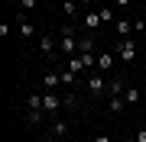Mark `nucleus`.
I'll use <instances>...</instances> for the list:
<instances>
[{
  "instance_id": "7ed1b4c3",
  "label": "nucleus",
  "mask_w": 146,
  "mask_h": 142,
  "mask_svg": "<svg viewBox=\"0 0 146 142\" xmlns=\"http://www.w3.org/2000/svg\"><path fill=\"white\" fill-rule=\"evenodd\" d=\"M117 55H120V62L130 65L136 58V42H133V39H120V42H117Z\"/></svg>"
},
{
  "instance_id": "6ab92c4d",
  "label": "nucleus",
  "mask_w": 146,
  "mask_h": 142,
  "mask_svg": "<svg viewBox=\"0 0 146 142\" xmlns=\"http://www.w3.org/2000/svg\"><path fill=\"white\" fill-rule=\"evenodd\" d=\"M98 13H101V20H114V13H110V3H104Z\"/></svg>"
},
{
  "instance_id": "4be33fe9",
  "label": "nucleus",
  "mask_w": 146,
  "mask_h": 142,
  "mask_svg": "<svg viewBox=\"0 0 146 142\" xmlns=\"http://www.w3.org/2000/svg\"><path fill=\"white\" fill-rule=\"evenodd\" d=\"M36 3H39V0H20V7H23V10H36Z\"/></svg>"
},
{
  "instance_id": "bb28decb",
  "label": "nucleus",
  "mask_w": 146,
  "mask_h": 142,
  "mask_svg": "<svg viewBox=\"0 0 146 142\" xmlns=\"http://www.w3.org/2000/svg\"><path fill=\"white\" fill-rule=\"evenodd\" d=\"M143 3H146V0H143Z\"/></svg>"
},
{
  "instance_id": "dca6fc26",
  "label": "nucleus",
  "mask_w": 146,
  "mask_h": 142,
  "mask_svg": "<svg viewBox=\"0 0 146 142\" xmlns=\"http://www.w3.org/2000/svg\"><path fill=\"white\" fill-rule=\"evenodd\" d=\"M84 68V62H81V55H72V58H68V71H75V74H78Z\"/></svg>"
},
{
  "instance_id": "4468645a",
  "label": "nucleus",
  "mask_w": 146,
  "mask_h": 142,
  "mask_svg": "<svg viewBox=\"0 0 146 142\" xmlns=\"http://www.w3.org/2000/svg\"><path fill=\"white\" fill-rule=\"evenodd\" d=\"M20 36L23 39H33V23L26 20V16H20Z\"/></svg>"
},
{
  "instance_id": "f03ea898",
  "label": "nucleus",
  "mask_w": 146,
  "mask_h": 142,
  "mask_svg": "<svg viewBox=\"0 0 146 142\" xmlns=\"http://www.w3.org/2000/svg\"><path fill=\"white\" fill-rule=\"evenodd\" d=\"M62 107H65V100L58 97L55 90H46V94H42V110H46V113H58Z\"/></svg>"
},
{
  "instance_id": "aec40b11",
  "label": "nucleus",
  "mask_w": 146,
  "mask_h": 142,
  "mask_svg": "<svg viewBox=\"0 0 146 142\" xmlns=\"http://www.w3.org/2000/svg\"><path fill=\"white\" fill-rule=\"evenodd\" d=\"M62 84H75V71H62Z\"/></svg>"
},
{
  "instance_id": "1a4fd4ad",
  "label": "nucleus",
  "mask_w": 146,
  "mask_h": 142,
  "mask_svg": "<svg viewBox=\"0 0 146 142\" xmlns=\"http://www.w3.org/2000/svg\"><path fill=\"white\" fill-rule=\"evenodd\" d=\"M117 32H120V39H130V32H133V20H117Z\"/></svg>"
},
{
  "instance_id": "20e7f679",
  "label": "nucleus",
  "mask_w": 146,
  "mask_h": 142,
  "mask_svg": "<svg viewBox=\"0 0 146 142\" xmlns=\"http://www.w3.org/2000/svg\"><path fill=\"white\" fill-rule=\"evenodd\" d=\"M101 90H107L104 74H101V71H91V78H88V94H101Z\"/></svg>"
},
{
  "instance_id": "9b49d317",
  "label": "nucleus",
  "mask_w": 146,
  "mask_h": 142,
  "mask_svg": "<svg viewBox=\"0 0 146 142\" xmlns=\"http://www.w3.org/2000/svg\"><path fill=\"white\" fill-rule=\"evenodd\" d=\"M107 90H110V97H123L127 84H123V81H120V78H114V81H110V84H107Z\"/></svg>"
},
{
  "instance_id": "5701e85b",
  "label": "nucleus",
  "mask_w": 146,
  "mask_h": 142,
  "mask_svg": "<svg viewBox=\"0 0 146 142\" xmlns=\"http://www.w3.org/2000/svg\"><path fill=\"white\" fill-rule=\"evenodd\" d=\"M136 142H146V129H136Z\"/></svg>"
},
{
  "instance_id": "a878e982",
  "label": "nucleus",
  "mask_w": 146,
  "mask_h": 142,
  "mask_svg": "<svg viewBox=\"0 0 146 142\" xmlns=\"http://www.w3.org/2000/svg\"><path fill=\"white\" fill-rule=\"evenodd\" d=\"M62 142H75V139H62Z\"/></svg>"
},
{
  "instance_id": "b1692460",
  "label": "nucleus",
  "mask_w": 146,
  "mask_h": 142,
  "mask_svg": "<svg viewBox=\"0 0 146 142\" xmlns=\"http://www.w3.org/2000/svg\"><path fill=\"white\" fill-rule=\"evenodd\" d=\"M94 142H110V136H104V132H101V136H94Z\"/></svg>"
},
{
  "instance_id": "ddd939ff",
  "label": "nucleus",
  "mask_w": 146,
  "mask_h": 142,
  "mask_svg": "<svg viewBox=\"0 0 146 142\" xmlns=\"http://www.w3.org/2000/svg\"><path fill=\"white\" fill-rule=\"evenodd\" d=\"M123 100H127L130 107H136V103H140V90H136V87H127V90H123Z\"/></svg>"
},
{
  "instance_id": "0eeeda50",
  "label": "nucleus",
  "mask_w": 146,
  "mask_h": 142,
  "mask_svg": "<svg viewBox=\"0 0 146 142\" xmlns=\"http://www.w3.org/2000/svg\"><path fill=\"white\" fill-rule=\"evenodd\" d=\"M39 52L42 55H52L55 52V39L52 36H39Z\"/></svg>"
},
{
  "instance_id": "f257e3e1",
  "label": "nucleus",
  "mask_w": 146,
  "mask_h": 142,
  "mask_svg": "<svg viewBox=\"0 0 146 142\" xmlns=\"http://www.w3.org/2000/svg\"><path fill=\"white\" fill-rule=\"evenodd\" d=\"M58 52H62V55H68V58H72V55H78V36H75V29H72V26H65V29H62V39H58Z\"/></svg>"
},
{
  "instance_id": "393cba45",
  "label": "nucleus",
  "mask_w": 146,
  "mask_h": 142,
  "mask_svg": "<svg viewBox=\"0 0 146 142\" xmlns=\"http://www.w3.org/2000/svg\"><path fill=\"white\" fill-rule=\"evenodd\" d=\"M114 3H117V7H130L133 0H114Z\"/></svg>"
},
{
  "instance_id": "6e6552de",
  "label": "nucleus",
  "mask_w": 146,
  "mask_h": 142,
  "mask_svg": "<svg viewBox=\"0 0 146 142\" xmlns=\"http://www.w3.org/2000/svg\"><path fill=\"white\" fill-rule=\"evenodd\" d=\"M78 52H94V36H91V32L78 36Z\"/></svg>"
},
{
  "instance_id": "423d86ee",
  "label": "nucleus",
  "mask_w": 146,
  "mask_h": 142,
  "mask_svg": "<svg viewBox=\"0 0 146 142\" xmlns=\"http://www.w3.org/2000/svg\"><path fill=\"white\" fill-rule=\"evenodd\" d=\"M58 84H62V74H55V71H46V74H42V87H46V90H55Z\"/></svg>"
},
{
  "instance_id": "a211bd4d",
  "label": "nucleus",
  "mask_w": 146,
  "mask_h": 142,
  "mask_svg": "<svg viewBox=\"0 0 146 142\" xmlns=\"http://www.w3.org/2000/svg\"><path fill=\"white\" fill-rule=\"evenodd\" d=\"M62 13L65 16H75V13H78V0H65V3H62Z\"/></svg>"
},
{
  "instance_id": "2eb2a0df",
  "label": "nucleus",
  "mask_w": 146,
  "mask_h": 142,
  "mask_svg": "<svg viewBox=\"0 0 146 142\" xmlns=\"http://www.w3.org/2000/svg\"><path fill=\"white\" fill-rule=\"evenodd\" d=\"M26 110H42V94H29L26 97Z\"/></svg>"
},
{
  "instance_id": "412c9836",
  "label": "nucleus",
  "mask_w": 146,
  "mask_h": 142,
  "mask_svg": "<svg viewBox=\"0 0 146 142\" xmlns=\"http://www.w3.org/2000/svg\"><path fill=\"white\" fill-rule=\"evenodd\" d=\"M133 29H136V32H146V20H140V16H136V20H133Z\"/></svg>"
},
{
  "instance_id": "f8f14e48",
  "label": "nucleus",
  "mask_w": 146,
  "mask_h": 142,
  "mask_svg": "<svg viewBox=\"0 0 146 142\" xmlns=\"http://www.w3.org/2000/svg\"><path fill=\"white\" fill-rule=\"evenodd\" d=\"M52 136L62 142V139H68V123H52Z\"/></svg>"
},
{
  "instance_id": "9d476101",
  "label": "nucleus",
  "mask_w": 146,
  "mask_h": 142,
  "mask_svg": "<svg viewBox=\"0 0 146 142\" xmlns=\"http://www.w3.org/2000/svg\"><path fill=\"white\" fill-rule=\"evenodd\" d=\"M110 65H114V55H110V52H101V55H98V71L104 74Z\"/></svg>"
},
{
  "instance_id": "f3484780",
  "label": "nucleus",
  "mask_w": 146,
  "mask_h": 142,
  "mask_svg": "<svg viewBox=\"0 0 146 142\" xmlns=\"http://www.w3.org/2000/svg\"><path fill=\"white\" fill-rule=\"evenodd\" d=\"M123 107H127L123 97H110V113H123Z\"/></svg>"
},
{
  "instance_id": "39448f33",
  "label": "nucleus",
  "mask_w": 146,
  "mask_h": 142,
  "mask_svg": "<svg viewBox=\"0 0 146 142\" xmlns=\"http://www.w3.org/2000/svg\"><path fill=\"white\" fill-rule=\"evenodd\" d=\"M101 23H104V20H101V13H98V10H84V29H88V32H94Z\"/></svg>"
}]
</instances>
